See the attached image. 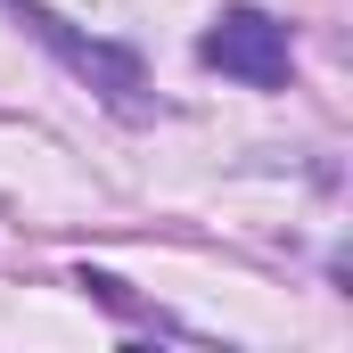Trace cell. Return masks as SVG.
<instances>
[{
  "label": "cell",
  "instance_id": "obj_1",
  "mask_svg": "<svg viewBox=\"0 0 353 353\" xmlns=\"http://www.w3.org/2000/svg\"><path fill=\"white\" fill-rule=\"evenodd\" d=\"M197 58H205L214 74L247 83V90H279V83H288V66H296V50H288V25H271L263 8H222V17L205 25Z\"/></svg>",
  "mask_w": 353,
  "mask_h": 353
},
{
  "label": "cell",
  "instance_id": "obj_2",
  "mask_svg": "<svg viewBox=\"0 0 353 353\" xmlns=\"http://www.w3.org/2000/svg\"><path fill=\"white\" fill-rule=\"evenodd\" d=\"M8 8H17V25H25L33 41H50V50H58V58H66V66H74L90 90H107L115 107H132V90H140V58H132V50L74 33V25H66L58 8H41V0H8Z\"/></svg>",
  "mask_w": 353,
  "mask_h": 353
}]
</instances>
